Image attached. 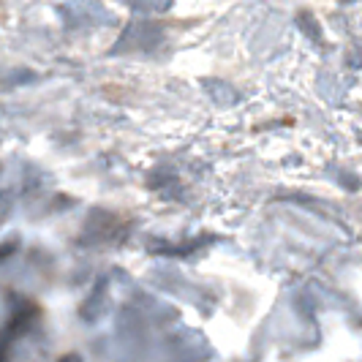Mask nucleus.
<instances>
[{"label": "nucleus", "mask_w": 362, "mask_h": 362, "mask_svg": "<svg viewBox=\"0 0 362 362\" xmlns=\"http://www.w3.org/2000/svg\"><path fill=\"white\" fill-rule=\"evenodd\" d=\"M163 41V28L150 19H136L120 33L112 52H150Z\"/></svg>", "instance_id": "1"}, {"label": "nucleus", "mask_w": 362, "mask_h": 362, "mask_svg": "<svg viewBox=\"0 0 362 362\" xmlns=\"http://www.w3.org/2000/svg\"><path fill=\"white\" fill-rule=\"evenodd\" d=\"M123 3L136 11H147V14H163L175 6V0H123Z\"/></svg>", "instance_id": "2"}]
</instances>
